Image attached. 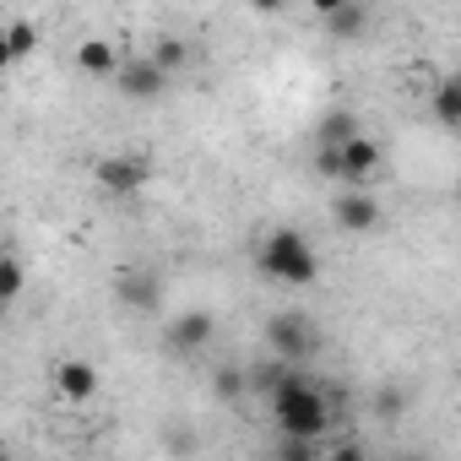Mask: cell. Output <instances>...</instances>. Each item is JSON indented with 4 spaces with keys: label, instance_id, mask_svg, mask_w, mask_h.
<instances>
[{
    "label": "cell",
    "instance_id": "7",
    "mask_svg": "<svg viewBox=\"0 0 461 461\" xmlns=\"http://www.w3.org/2000/svg\"><path fill=\"white\" fill-rule=\"evenodd\" d=\"M337 158H342V185L348 190H375V179H380V168H385V147L375 141V136H353V141H342L337 147Z\"/></svg>",
    "mask_w": 461,
    "mask_h": 461
},
{
    "label": "cell",
    "instance_id": "9",
    "mask_svg": "<svg viewBox=\"0 0 461 461\" xmlns=\"http://www.w3.org/2000/svg\"><path fill=\"white\" fill-rule=\"evenodd\" d=\"M114 87H120V98H131V104H152V98L168 93V77H163L147 55H136V60H120Z\"/></svg>",
    "mask_w": 461,
    "mask_h": 461
},
{
    "label": "cell",
    "instance_id": "13",
    "mask_svg": "<svg viewBox=\"0 0 461 461\" xmlns=\"http://www.w3.org/2000/svg\"><path fill=\"white\" fill-rule=\"evenodd\" d=\"M147 60H152L163 77H174V71H185V60H190V44H185L179 33H158V39H152V50H147Z\"/></svg>",
    "mask_w": 461,
    "mask_h": 461
},
{
    "label": "cell",
    "instance_id": "26",
    "mask_svg": "<svg viewBox=\"0 0 461 461\" xmlns=\"http://www.w3.org/2000/svg\"><path fill=\"white\" fill-rule=\"evenodd\" d=\"M0 315H6V310H0Z\"/></svg>",
    "mask_w": 461,
    "mask_h": 461
},
{
    "label": "cell",
    "instance_id": "16",
    "mask_svg": "<svg viewBox=\"0 0 461 461\" xmlns=\"http://www.w3.org/2000/svg\"><path fill=\"white\" fill-rule=\"evenodd\" d=\"M364 125H358V114L353 109H331V114H321V147H342V141H353Z\"/></svg>",
    "mask_w": 461,
    "mask_h": 461
},
{
    "label": "cell",
    "instance_id": "23",
    "mask_svg": "<svg viewBox=\"0 0 461 461\" xmlns=\"http://www.w3.org/2000/svg\"><path fill=\"white\" fill-rule=\"evenodd\" d=\"M12 71V50H6V39H0V77Z\"/></svg>",
    "mask_w": 461,
    "mask_h": 461
},
{
    "label": "cell",
    "instance_id": "1",
    "mask_svg": "<svg viewBox=\"0 0 461 461\" xmlns=\"http://www.w3.org/2000/svg\"><path fill=\"white\" fill-rule=\"evenodd\" d=\"M267 396H272V423H277L283 439H310V445H315V439L331 429V396H326L321 385H310L304 375L288 369Z\"/></svg>",
    "mask_w": 461,
    "mask_h": 461
},
{
    "label": "cell",
    "instance_id": "21",
    "mask_svg": "<svg viewBox=\"0 0 461 461\" xmlns=\"http://www.w3.org/2000/svg\"><path fill=\"white\" fill-rule=\"evenodd\" d=\"M326 461H369V450L358 445V439H342V445H331V456Z\"/></svg>",
    "mask_w": 461,
    "mask_h": 461
},
{
    "label": "cell",
    "instance_id": "3",
    "mask_svg": "<svg viewBox=\"0 0 461 461\" xmlns=\"http://www.w3.org/2000/svg\"><path fill=\"white\" fill-rule=\"evenodd\" d=\"M267 348H272L277 364H304V358L321 348V337H315L310 315H299V310H277V315L267 321Z\"/></svg>",
    "mask_w": 461,
    "mask_h": 461
},
{
    "label": "cell",
    "instance_id": "19",
    "mask_svg": "<svg viewBox=\"0 0 461 461\" xmlns=\"http://www.w3.org/2000/svg\"><path fill=\"white\" fill-rule=\"evenodd\" d=\"M272 461H321V456H315V445H310V439H283V434H277Z\"/></svg>",
    "mask_w": 461,
    "mask_h": 461
},
{
    "label": "cell",
    "instance_id": "5",
    "mask_svg": "<svg viewBox=\"0 0 461 461\" xmlns=\"http://www.w3.org/2000/svg\"><path fill=\"white\" fill-rule=\"evenodd\" d=\"M152 174H158V163L147 152H114V158H98V168H93L104 195H136V190H147Z\"/></svg>",
    "mask_w": 461,
    "mask_h": 461
},
{
    "label": "cell",
    "instance_id": "4",
    "mask_svg": "<svg viewBox=\"0 0 461 461\" xmlns=\"http://www.w3.org/2000/svg\"><path fill=\"white\" fill-rule=\"evenodd\" d=\"M114 299H120V310H131V315H158L163 299H168V283H163L158 267H120Z\"/></svg>",
    "mask_w": 461,
    "mask_h": 461
},
{
    "label": "cell",
    "instance_id": "22",
    "mask_svg": "<svg viewBox=\"0 0 461 461\" xmlns=\"http://www.w3.org/2000/svg\"><path fill=\"white\" fill-rule=\"evenodd\" d=\"M380 412L396 418V412H402V391H385V396H380Z\"/></svg>",
    "mask_w": 461,
    "mask_h": 461
},
{
    "label": "cell",
    "instance_id": "8",
    "mask_svg": "<svg viewBox=\"0 0 461 461\" xmlns=\"http://www.w3.org/2000/svg\"><path fill=\"white\" fill-rule=\"evenodd\" d=\"M331 217H337L342 234L364 240V234H375V228L385 222V201H380L375 190H342V195H337V206H331Z\"/></svg>",
    "mask_w": 461,
    "mask_h": 461
},
{
    "label": "cell",
    "instance_id": "24",
    "mask_svg": "<svg viewBox=\"0 0 461 461\" xmlns=\"http://www.w3.org/2000/svg\"><path fill=\"white\" fill-rule=\"evenodd\" d=\"M0 461H17V456H12V450H0Z\"/></svg>",
    "mask_w": 461,
    "mask_h": 461
},
{
    "label": "cell",
    "instance_id": "17",
    "mask_svg": "<svg viewBox=\"0 0 461 461\" xmlns=\"http://www.w3.org/2000/svg\"><path fill=\"white\" fill-rule=\"evenodd\" d=\"M0 39H6V50H12V66H17V60H28V55L39 50V28H33L28 17L6 23V28H0Z\"/></svg>",
    "mask_w": 461,
    "mask_h": 461
},
{
    "label": "cell",
    "instance_id": "15",
    "mask_svg": "<svg viewBox=\"0 0 461 461\" xmlns=\"http://www.w3.org/2000/svg\"><path fill=\"white\" fill-rule=\"evenodd\" d=\"M434 120H439L445 131L461 125V77H439V82H434Z\"/></svg>",
    "mask_w": 461,
    "mask_h": 461
},
{
    "label": "cell",
    "instance_id": "14",
    "mask_svg": "<svg viewBox=\"0 0 461 461\" xmlns=\"http://www.w3.org/2000/svg\"><path fill=\"white\" fill-rule=\"evenodd\" d=\"M23 294H28V261L6 250V256H0V310H12Z\"/></svg>",
    "mask_w": 461,
    "mask_h": 461
},
{
    "label": "cell",
    "instance_id": "2",
    "mask_svg": "<svg viewBox=\"0 0 461 461\" xmlns=\"http://www.w3.org/2000/svg\"><path fill=\"white\" fill-rule=\"evenodd\" d=\"M256 267H261V277H272V283H283V288H310V283H321V256H315L310 234H304V228H294V222L267 228V240L256 245Z\"/></svg>",
    "mask_w": 461,
    "mask_h": 461
},
{
    "label": "cell",
    "instance_id": "10",
    "mask_svg": "<svg viewBox=\"0 0 461 461\" xmlns=\"http://www.w3.org/2000/svg\"><path fill=\"white\" fill-rule=\"evenodd\" d=\"M55 396L71 402V407L93 402V396H98V369H93L87 358H60V364H55Z\"/></svg>",
    "mask_w": 461,
    "mask_h": 461
},
{
    "label": "cell",
    "instance_id": "20",
    "mask_svg": "<svg viewBox=\"0 0 461 461\" xmlns=\"http://www.w3.org/2000/svg\"><path fill=\"white\" fill-rule=\"evenodd\" d=\"M315 174L342 185V158H337V147H321V152H315Z\"/></svg>",
    "mask_w": 461,
    "mask_h": 461
},
{
    "label": "cell",
    "instance_id": "6",
    "mask_svg": "<svg viewBox=\"0 0 461 461\" xmlns=\"http://www.w3.org/2000/svg\"><path fill=\"white\" fill-rule=\"evenodd\" d=\"M212 337H217V315L212 310H179L168 321V331H163V353L168 358H195L201 348H212Z\"/></svg>",
    "mask_w": 461,
    "mask_h": 461
},
{
    "label": "cell",
    "instance_id": "25",
    "mask_svg": "<svg viewBox=\"0 0 461 461\" xmlns=\"http://www.w3.org/2000/svg\"><path fill=\"white\" fill-rule=\"evenodd\" d=\"M402 461H423V456H402Z\"/></svg>",
    "mask_w": 461,
    "mask_h": 461
},
{
    "label": "cell",
    "instance_id": "18",
    "mask_svg": "<svg viewBox=\"0 0 461 461\" xmlns=\"http://www.w3.org/2000/svg\"><path fill=\"white\" fill-rule=\"evenodd\" d=\"M245 385H250V369H240V364H222V369L212 375V396H217V402H240Z\"/></svg>",
    "mask_w": 461,
    "mask_h": 461
},
{
    "label": "cell",
    "instance_id": "11",
    "mask_svg": "<svg viewBox=\"0 0 461 461\" xmlns=\"http://www.w3.org/2000/svg\"><path fill=\"white\" fill-rule=\"evenodd\" d=\"M120 44L114 39H82L77 44V71L87 77V82H114V71H120Z\"/></svg>",
    "mask_w": 461,
    "mask_h": 461
},
{
    "label": "cell",
    "instance_id": "12",
    "mask_svg": "<svg viewBox=\"0 0 461 461\" xmlns=\"http://www.w3.org/2000/svg\"><path fill=\"white\" fill-rule=\"evenodd\" d=\"M321 28H326L331 39H364L369 6H358V0H331V6H321Z\"/></svg>",
    "mask_w": 461,
    "mask_h": 461
}]
</instances>
